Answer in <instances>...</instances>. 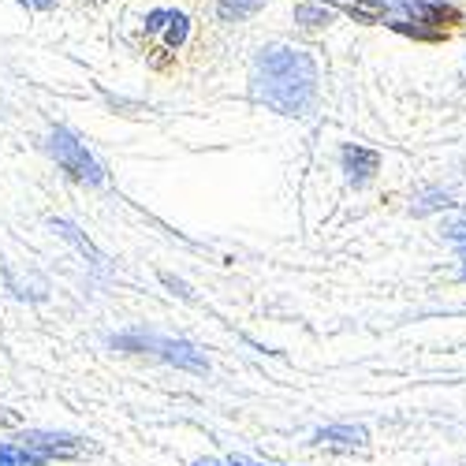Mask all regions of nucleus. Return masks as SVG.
<instances>
[{"label": "nucleus", "instance_id": "obj_1", "mask_svg": "<svg viewBox=\"0 0 466 466\" xmlns=\"http://www.w3.org/2000/svg\"><path fill=\"white\" fill-rule=\"evenodd\" d=\"M254 97L280 116H306L318 101V67L302 49L273 46L254 60Z\"/></svg>", "mask_w": 466, "mask_h": 466}, {"label": "nucleus", "instance_id": "obj_2", "mask_svg": "<svg viewBox=\"0 0 466 466\" xmlns=\"http://www.w3.org/2000/svg\"><path fill=\"white\" fill-rule=\"evenodd\" d=\"M108 347H112V351H124V355H153V359H161V362H168L176 370H187V373H198V377L209 373L206 355L190 339L131 329V332H120V336H108Z\"/></svg>", "mask_w": 466, "mask_h": 466}, {"label": "nucleus", "instance_id": "obj_3", "mask_svg": "<svg viewBox=\"0 0 466 466\" xmlns=\"http://www.w3.org/2000/svg\"><path fill=\"white\" fill-rule=\"evenodd\" d=\"M49 153L56 157V165L75 179V183H86V187H97L101 179H105V172H101V165L94 161V153L75 138L67 127H56L53 135H49Z\"/></svg>", "mask_w": 466, "mask_h": 466}, {"label": "nucleus", "instance_id": "obj_4", "mask_svg": "<svg viewBox=\"0 0 466 466\" xmlns=\"http://www.w3.org/2000/svg\"><path fill=\"white\" fill-rule=\"evenodd\" d=\"M15 441H19V444H26V448H34L37 455H46L49 462H53V459H79V455H86V451H90V444H86L83 437H75V433L26 430V433H19Z\"/></svg>", "mask_w": 466, "mask_h": 466}, {"label": "nucleus", "instance_id": "obj_5", "mask_svg": "<svg viewBox=\"0 0 466 466\" xmlns=\"http://www.w3.org/2000/svg\"><path fill=\"white\" fill-rule=\"evenodd\" d=\"M314 444L329 448V451H366L370 448V433H366V425L339 421V425H325V430H318Z\"/></svg>", "mask_w": 466, "mask_h": 466}, {"label": "nucleus", "instance_id": "obj_6", "mask_svg": "<svg viewBox=\"0 0 466 466\" xmlns=\"http://www.w3.org/2000/svg\"><path fill=\"white\" fill-rule=\"evenodd\" d=\"M53 231H56V236H60L64 243H71L75 250H79V254L86 258V265L94 268V273H97V277H108V273H112V265H108V258H105V254H101V250H97V247H94V243H90V239H86V236H83V231H79V228H75L71 220L56 217V220H53Z\"/></svg>", "mask_w": 466, "mask_h": 466}, {"label": "nucleus", "instance_id": "obj_7", "mask_svg": "<svg viewBox=\"0 0 466 466\" xmlns=\"http://www.w3.org/2000/svg\"><path fill=\"white\" fill-rule=\"evenodd\" d=\"M380 168V153L377 149H366V146H343V172L355 187L370 183Z\"/></svg>", "mask_w": 466, "mask_h": 466}, {"label": "nucleus", "instance_id": "obj_8", "mask_svg": "<svg viewBox=\"0 0 466 466\" xmlns=\"http://www.w3.org/2000/svg\"><path fill=\"white\" fill-rule=\"evenodd\" d=\"M149 34H165V49H176V46H183V37H187V19L172 15V12H157L149 19Z\"/></svg>", "mask_w": 466, "mask_h": 466}, {"label": "nucleus", "instance_id": "obj_9", "mask_svg": "<svg viewBox=\"0 0 466 466\" xmlns=\"http://www.w3.org/2000/svg\"><path fill=\"white\" fill-rule=\"evenodd\" d=\"M0 466H49V459L19 441H0Z\"/></svg>", "mask_w": 466, "mask_h": 466}, {"label": "nucleus", "instance_id": "obj_10", "mask_svg": "<svg viewBox=\"0 0 466 466\" xmlns=\"http://www.w3.org/2000/svg\"><path fill=\"white\" fill-rule=\"evenodd\" d=\"M261 5H265V0H220V15H224V19H247V15H254Z\"/></svg>", "mask_w": 466, "mask_h": 466}, {"label": "nucleus", "instance_id": "obj_11", "mask_svg": "<svg viewBox=\"0 0 466 466\" xmlns=\"http://www.w3.org/2000/svg\"><path fill=\"white\" fill-rule=\"evenodd\" d=\"M448 236L455 239V247H459V254H462V277H466V224H451Z\"/></svg>", "mask_w": 466, "mask_h": 466}, {"label": "nucleus", "instance_id": "obj_12", "mask_svg": "<svg viewBox=\"0 0 466 466\" xmlns=\"http://www.w3.org/2000/svg\"><path fill=\"white\" fill-rule=\"evenodd\" d=\"M12 425H19V414L8 410V407H0V430H12Z\"/></svg>", "mask_w": 466, "mask_h": 466}, {"label": "nucleus", "instance_id": "obj_13", "mask_svg": "<svg viewBox=\"0 0 466 466\" xmlns=\"http://www.w3.org/2000/svg\"><path fill=\"white\" fill-rule=\"evenodd\" d=\"M299 15H302V19L309 23V26H318V23H329V15H321V12H314V8H302Z\"/></svg>", "mask_w": 466, "mask_h": 466}, {"label": "nucleus", "instance_id": "obj_14", "mask_svg": "<svg viewBox=\"0 0 466 466\" xmlns=\"http://www.w3.org/2000/svg\"><path fill=\"white\" fill-rule=\"evenodd\" d=\"M194 466H231V459H228V462H217V459H198Z\"/></svg>", "mask_w": 466, "mask_h": 466}, {"label": "nucleus", "instance_id": "obj_15", "mask_svg": "<svg viewBox=\"0 0 466 466\" xmlns=\"http://www.w3.org/2000/svg\"><path fill=\"white\" fill-rule=\"evenodd\" d=\"M231 466H265V462H247V459H236V455H231Z\"/></svg>", "mask_w": 466, "mask_h": 466}, {"label": "nucleus", "instance_id": "obj_16", "mask_svg": "<svg viewBox=\"0 0 466 466\" xmlns=\"http://www.w3.org/2000/svg\"><path fill=\"white\" fill-rule=\"evenodd\" d=\"M30 5H37V8H53V0H30Z\"/></svg>", "mask_w": 466, "mask_h": 466}]
</instances>
